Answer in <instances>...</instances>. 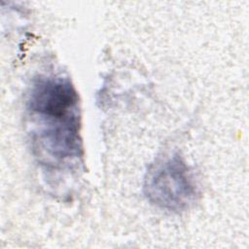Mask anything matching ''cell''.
I'll list each match as a JSON object with an SVG mask.
<instances>
[{
  "mask_svg": "<svg viewBox=\"0 0 249 249\" xmlns=\"http://www.w3.org/2000/svg\"><path fill=\"white\" fill-rule=\"evenodd\" d=\"M31 120V148L38 163L59 171L83 158L79 94L68 78L41 75L34 79L26 101Z\"/></svg>",
  "mask_w": 249,
  "mask_h": 249,
  "instance_id": "obj_1",
  "label": "cell"
},
{
  "mask_svg": "<svg viewBox=\"0 0 249 249\" xmlns=\"http://www.w3.org/2000/svg\"><path fill=\"white\" fill-rule=\"evenodd\" d=\"M143 191L150 203L174 213L189 209L198 196L194 174L178 153L160 157L148 167Z\"/></svg>",
  "mask_w": 249,
  "mask_h": 249,
  "instance_id": "obj_2",
  "label": "cell"
}]
</instances>
